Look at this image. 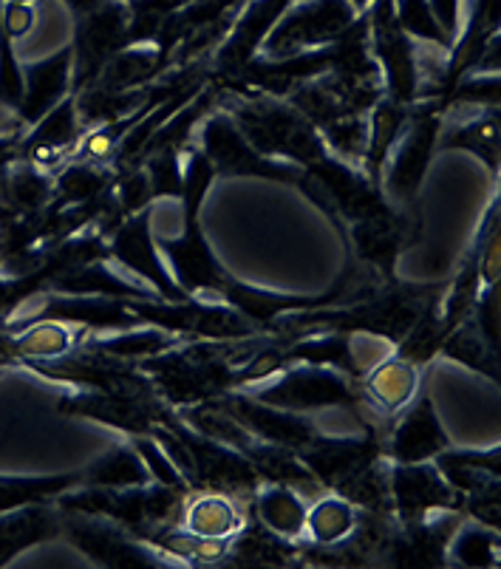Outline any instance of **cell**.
Listing matches in <instances>:
<instances>
[{
	"mask_svg": "<svg viewBox=\"0 0 501 569\" xmlns=\"http://www.w3.org/2000/svg\"><path fill=\"white\" fill-rule=\"evenodd\" d=\"M219 108L236 119L247 142L263 157L298 164L303 170L329 157L318 128L289 100L258 91H224L219 86Z\"/></svg>",
	"mask_w": 501,
	"mask_h": 569,
	"instance_id": "6da1fadb",
	"label": "cell"
},
{
	"mask_svg": "<svg viewBox=\"0 0 501 569\" xmlns=\"http://www.w3.org/2000/svg\"><path fill=\"white\" fill-rule=\"evenodd\" d=\"M255 386L258 388H250L247 395L255 397L258 402L287 408L294 413L338 411V408L365 413V417L374 413L360 382L351 380L343 371L329 369V366L292 363Z\"/></svg>",
	"mask_w": 501,
	"mask_h": 569,
	"instance_id": "7a4b0ae2",
	"label": "cell"
},
{
	"mask_svg": "<svg viewBox=\"0 0 501 569\" xmlns=\"http://www.w3.org/2000/svg\"><path fill=\"white\" fill-rule=\"evenodd\" d=\"M196 137H199L196 144L213 164L216 179H263V182H278L294 190L307 188V170L255 151L236 126V119L219 106L201 119Z\"/></svg>",
	"mask_w": 501,
	"mask_h": 569,
	"instance_id": "3957f363",
	"label": "cell"
},
{
	"mask_svg": "<svg viewBox=\"0 0 501 569\" xmlns=\"http://www.w3.org/2000/svg\"><path fill=\"white\" fill-rule=\"evenodd\" d=\"M442 119H445V111L433 97L417 100L411 106L405 131L397 139L385 173H382V193L400 210H414L417 196H420L431 159L437 153Z\"/></svg>",
	"mask_w": 501,
	"mask_h": 569,
	"instance_id": "277c9868",
	"label": "cell"
},
{
	"mask_svg": "<svg viewBox=\"0 0 501 569\" xmlns=\"http://www.w3.org/2000/svg\"><path fill=\"white\" fill-rule=\"evenodd\" d=\"M371 54L382 74L385 97L402 106H414L422 91V66L417 40L397 20L394 0H374L369 7Z\"/></svg>",
	"mask_w": 501,
	"mask_h": 569,
	"instance_id": "5b68a950",
	"label": "cell"
},
{
	"mask_svg": "<svg viewBox=\"0 0 501 569\" xmlns=\"http://www.w3.org/2000/svg\"><path fill=\"white\" fill-rule=\"evenodd\" d=\"M358 20L349 0H292L261 46L263 57H289L298 51L323 49Z\"/></svg>",
	"mask_w": 501,
	"mask_h": 569,
	"instance_id": "8992f818",
	"label": "cell"
},
{
	"mask_svg": "<svg viewBox=\"0 0 501 569\" xmlns=\"http://www.w3.org/2000/svg\"><path fill=\"white\" fill-rule=\"evenodd\" d=\"M153 207H144L139 213L128 216L117 230L108 236V261L122 269L133 281L151 287L162 301H190V295L176 283L173 272L164 263L157 247V236L151 227Z\"/></svg>",
	"mask_w": 501,
	"mask_h": 569,
	"instance_id": "52a82bcc",
	"label": "cell"
},
{
	"mask_svg": "<svg viewBox=\"0 0 501 569\" xmlns=\"http://www.w3.org/2000/svg\"><path fill=\"white\" fill-rule=\"evenodd\" d=\"M128 26H131V12H128L126 0H106L94 12L74 20V38H71V51H74L71 94L91 86L113 57L131 46L128 43Z\"/></svg>",
	"mask_w": 501,
	"mask_h": 569,
	"instance_id": "ba28073f",
	"label": "cell"
},
{
	"mask_svg": "<svg viewBox=\"0 0 501 569\" xmlns=\"http://www.w3.org/2000/svg\"><path fill=\"white\" fill-rule=\"evenodd\" d=\"M63 536L100 567H176L170 556L128 532L126 527L100 516H82L63 510Z\"/></svg>",
	"mask_w": 501,
	"mask_h": 569,
	"instance_id": "9c48e42d",
	"label": "cell"
},
{
	"mask_svg": "<svg viewBox=\"0 0 501 569\" xmlns=\"http://www.w3.org/2000/svg\"><path fill=\"white\" fill-rule=\"evenodd\" d=\"M57 411L63 417L88 419L97 426L113 428V431H122L128 437H142L157 426H168L170 419H176L173 406H168L164 400L148 406V402L106 395V391H91V388H77L71 395L60 397Z\"/></svg>",
	"mask_w": 501,
	"mask_h": 569,
	"instance_id": "30bf717a",
	"label": "cell"
},
{
	"mask_svg": "<svg viewBox=\"0 0 501 569\" xmlns=\"http://www.w3.org/2000/svg\"><path fill=\"white\" fill-rule=\"evenodd\" d=\"M289 7L292 0H244L227 38L210 54V77L221 86L239 74L252 57L261 54L263 40Z\"/></svg>",
	"mask_w": 501,
	"mask_h": 569,
	"instance_id": "8fae6325",
	"label": "cell"
},
{
	"mask_svg": "<svg viewBox=\"0 0 501 569\" xmlns=\"http://www.w3.org/2000/svg\"><path fill=\"white\" fill-rule=\"evenodd\" d=\"M391 513L397 521H417L439 510H459L462 513V496L448 485L431 462H391L389 468Z\"/></svg>",
	"mask_w": 501,
	"mask_h": 569,
	"instance_id": "7c38bea8",
	"label": "cell"
},
{
	"mask_svg": "<svg viewBox=\"0 0 501 569\" xmlns=\"http://www.w3.org/2000/svg\"><path fill=\"white\" fill-rule=\"evenodd\" d=\"M219 400L252 437L263 439V442L281 445V448H289L294 453L303 451L320 431L318 419L312 413H294L287 411V408L267 406V402H258L255 397H250L241 388L227 391Z\"/></svg>",
	"mask_w": 501,
	"mask_h": 569,
	"instance_id": "4fadbf2b",
	"label": "cell"
},
{
	"mask_svg": "<svg viewBox=\"0 0 501 569\" xmlns=\"http://www.w3.org/2000/svg\"><path fill=\"white\" fill-rule=\"evenodd\" d=\"M445 448H451V439H448V431L439 422L431 395L422 391V395H414V400L402 408L400 419L385 431L382 457L389 462L402 465L431 462Z\"/></svg>",
	"mask_w": 501,
	"mask_h": 569,
	"instance_id": "5bb4252c",
	"label": "cell"
},
{
	"mask_svg": "<svg viewBox=\"0 0 501 569\" xmlns=\"http://www.w3.org/2000/svg\"><path fill=\"white\" fill-rule=\"evenodd\" d=\"M82 137H86V128H82L80 113H77L74 94H69L60 106L51 108L40 122L20 131V159L54 173V168H60V164L74 157Z\"/></svg>",
	"mask_w": 501,
	"mask_h": 569,
	"instance_id": "9a60e30c",
	"label": "cell"
},
{
	"mask_svg": "<svg viewBox=\"0 0 501 569\" xmlns=\"http://www.w3.org/2000/svg\"><path fill=\"white\" fill-rule=\"evenodd\" d=\"M71 63H74V51L69 43L43 60L23 66V97L14 108L18 131L32 128L71 94Z\"/></svg>",
	"mask_w": 501,
	"mask_h": 569,
	"instance_id": "2e32d148",
	"label": "cell"
},
{
	"mask_svg": "<svg viewBox=\"0 0 501 569\" xmlns=\"http://www.w3.org/2000/svg\"><path fill=\"white\" fill-rule=\"evenodd\" d=\"M468 151L490 170V179H499L501 168V122L499 108H462L457 117L442 119L437 139V153Z\"/></svg>",
	"mask_w": 501,
	"mask_h": 569,
	"instance_id": "e0dca14e",
	"label": "cell"
},
{
	"mask_svg": "<svg viewBox=\"0 0 501 569\" xmlns=\"http://www.w3.org/2000/svg\"><path fill=\"white\" fill-rule=\"evenodd\" d=\"M63 536V510L57 501L14 507L0 513V567H9L20 552Z\"/></svg>",
	"mask_w": 501,
	"mask_h": 569,
	"instance_id": "ac0fdd59",
	"label": "cell"
},
{
	"mask_svg": "<svg viewBox=\"0 0 501 569\" xmlns=\"http://www.w3.org/2000/svg\"><path fill=\"white\" fill-rule=\"evenodd\" d=\"M360 388H363L369 406L380 417L391 419L414 400V395L420 391V366H414L411 360H405V357H400L391 349V355H385L380 363H374L365 371Z\"/></svg>",
	"mask_w": 501,
	"mask_h": 569,
	"instance_id": "d6986e66",
	"label": "cell"
},
{
	"mask_svg": "<svg viewBox=\"0 0 501 569\" xmlns=\"http://www.w3.org/2000/svg\"><path fill=\"white\" fill-rule=\"evenodd\" d=\"M307 496L289 485H261L252 493V516L275 536L301 545L307 538Z\"/></svg>",
	"mask_w": 501,
	"mask_h": 569,
	"instance_id": "ffe728a7",
	"label": "cell"
},
{
	"mask_svg": "<svg viewBox=\"0 0 501 569\" xmlns=\"http://www.w3.org/2000/svg\"><path fill=\"white\" fill-rule=\"evenodd\" d=\"M408 117H411V106L389 100L385 94H382L380 100H377V106L369 111V142H365L360 170L369 176V182L374 184V188L382 190V173H385V164H389V157L391 151H394L397 139L405 131Z\"/></svg>",
	"mask_w": 501,
	"mask_h": 569,
	"instance_id": "44dd1931",
	"label": "cell"
},
{
	"mask_svg": "<svg viewBox=\"0 0 501 569\" xmlns=\"http://www.w3.org/2000/svg\"><path fill=\"white\" fill-rule=\"evenodd\" d=\"M433 465L439 468V473L445 476L448 485L462 496V501L468 496L501 490L499 448H490V451H451V448H445L433 459Z\"/></svg>",
	"mask_w": 501,
	"mask_h": 569,
	"instance_id": "7402d4cb",
	"label": "cell"
},
{
	"mask_svg": "<svg viewBox=\"0 0 501 569\" xmlns=\"http://www.w3.org/2000/svg\"><path fill=\"white\" fill-rule=\"evenodd\" d=\"M54 199V173L26 159H14L3 170L0 182V210L12 213H40Z\"/></svg>",
	"mask_w": 501,
	"mask_h": 569,
	"instance_id": "603a6c76",
	"label": "cell"
},
{
	"mask_svg": "<svg viewBox=\"0 0 501 569\" xmlns=\"http://www.w3.org/2000/svg\"><path fill=\"white\" fill-rule=\"evenodd\" d=\"M298 561V547L294 541L275 536L263 525H250L244 521L236 536L230 538L227 556L221 563H232V567H289Z\"/></svg>",
	"mask_w": 501,
	"mask_h": 569,
	"instance_id": "cb8c5ba5",
	"label": "cell"
},
{
	"mask_svg": "<svg viewBox=\"0 0 501 569\" xmlns=\"http://www.w3.org/2000/svg\"><path fill=\"white\" fill-rule=\"evenodd\" d=\"M91 329L86 326L57 323V320H38L12 335V351L18 366L38 363V360H54V357L69 355L71 349L86 340Z\"/></svg>",
	"mask_w": 501,
	"mask_h": 569,
	"instance_id": "d4e9b609",
	"label": "cell"
},
{
	"mask_svg": "<svg viewBox=\"0 0 501 569\" xmlns=\"http://www.w3.org/2000/svg\"><path fill=\"white\" fill-rule=\"evenodd\" d=\"M151 470L144 465V459L139 457V451L133 448V442L113 445L111 451H106L102 457H97L94 462L86 465L80 470V485L88 488H142V485H151Z\"/></svg>",
	"mask_w": 501,
	"mask_h": 569,
	"instance_id": "484cf974",
	"label": "cell"
},
{
	"mask_svg": "<svg viewBox=\"0 0 501 569\" xmlns=\"http://www.w3.org/2000/svg\"><path fill=\"white\" fill-rule=\"evenodd\" d=\"M113 179H117V170L111 164L69 159L54 173V199H51V207H77L102 199V196L111 193Z\"/></svg>",
	"mask_w": 501,
	"mask_h": 569,
	"instance_id": "4316f807",
	"label": "cell"
},
{
	"mask_svg": "<svg viewBox=\"0 0 501 569\" xmlns=\"http://www.w3.org/2000/svg\"><path fill=\"white\" fill-rule=\"evenodd\" d=\"M239 499L224 493H193L184 505V530L201 538H232L244 527Z\"/></svg>",
	"mask_w": 501,
	"mask_h": 569,
	"instance_id": "83f0119b",
	"label": "cell"
},
{
	"mask_svg": "<svg viewBox=\"0 0 501 569\" xmlns=\"http://www.w3.org/2000/svg\"><path fill=\"white\" fill-rule=\"evenodd\" d=\"M77 485H80V470L57 476H0V513L14 507L57 501Z\"/></svg>",
	"mask_w": 501,
	"mask_h": 569,
	"instance_id": "f1b7e54d",
	"label": "cell"
},
{
	"mask_svg": "<svg viewBox=\"0 0 501 569\" xmlns=\"http://www.w3.org/2000/svg\"><path fill=\"white\" fill-rule=\"evenodd\" d=\"M499 558V527H488L464 516L448 545V563L493 569Z\"/></svg>",
	"mask_w": 501,
	"mask_h": 569,
	"instance_id": "f546056e",
	"label": "cell"
},
{
	"mask_svg": "<svg viewBox=\"0 0 501 569\" xmlns=\"http://www.w3.org/2000/svg\"><path fill=\"white\" fill-rule=\"evenodd\" d=\"M358 525V507L349 505L343 496L323 493L309 505L307 538L312 545H338Z\"/></svg>",
	"mask_w": 501,
	"mask_h": 569,
	"instance_id": "4dcf8cb0",
	"label": "cell"
},
{
	"mask_svg": "<svg viewBox=\"0 0 501 569\" xmlns=\"http://www.w3.org/2000/svg\"><path fill=\"white\" fill-rule=\"evenodd\" d=\"M439 355L453 360V363L468 366V369L479 371L490 380H499V351L479 335L470 318L445 335V340L439 346Z\"/></svg>",
	"mask_w": 501,
	"mask_h": 569,
	"instance_id": "1f68e13d",
	"label": "cell"
},
{
	"mask_svg": "<svg viewBox=\"0 0 501 569\" xmlns=\"http://www.w3.org/2000/svg\"><path fill=\"white\" fill-rule=\"evenodd\" d=\"M394 12L400 26L405 29L408 34L414 40L425 46H437L442 51H451V40L448 34L439 29V23L433 20L431 7H428V0H394Z\"/></svg>",
	"mask_w": 501,
	"mask_h": 569,
	"instance_id": "d6a6232c",
	"label": "cell"
},
{
	"mask_svg": "<svg viewBox=\"0 0 501 569\" xmlns=\"http://www.w3.org/2000/svg\"><path fill=\"white\" fill-rule=\"evenodd\" d=\"M133 448L139 451V457L144 459L148 470H151V479L153 482L164 485V488H173V490H182V493H193L184 482V476L179 473V468L173 465V459L168 457L159 439L153 433H142V437H131Z\"/></svg>",
	"mask_w": 501,
	"mask_h": 569,
	"instance_id": "836d02e7",
	"label": "cell"
},
{
	"mask_svg": "<svg viewBox=\"0 0 501 569\" xmlns=\"http://www.w3.org/2000/svg\"><path fill=\"white\" fill-rule=\"evenodd\" d=\"M20 97H23V63L14 51V40L0 26V106L14 113Z\"/></svg>",
	"mask_w": 501,
	"mask_h": 569,
	"instance_id": "e575fe53",
	"label": "cell"
},
{
	"mask_svg": "<svg viewBox=\"0 0 501 569\" xmlns=\"http://www.w3.org/2000/svg\"><path fill=\"white\" fill-rule=\"evenodd\" d=\"M34 23H38V7L34 3H9V0L0 3V26L14 43L29 38L34 32Z\"/></svg>",
	"mask_w": 501,
	"mask_h": 569,
	"instance_id": "d590c367",
	"label": "cell"
},
{
	"mask_svg": "<svg viewBox=\"0 0 501 569\" xmlns=\"http://www.w3.org/2000/svg\"><path fill=\"white\" fill-rule=\"evenodd\" d=\"M428 7H431V14H433V20L439 23V29L448 34V40H451V43H457L459 32H462L464 0H428Z\"/></svg>",
	"mask_w": 501,
	"mask_h": 569,
	"instance_id": "8d00e7d4",
	"label": "cell"
},
{
	"mask_svg": "<svg viewBox=\"0 0 501 569\" xmlns=\"http://www.w3.org/2000/svg\"><path fill=\"white\" fill-rule=\"evenodd\" d=\"M20 159V131L0 137V170Z\"/></svg>",
	"mask_w": 501,
	"mask_h": 569,
	"instance_id": "74e56055",
	"label": "cell"
},
{
	"mask_svg": "<svg viewBox=\"0 0 501 569\" xmlns=\"http://www.w3.org/2000/svg\"><path fill=\"white\" fill-rule=\"evenodd\" d=\"M60 3H63V7L71 12V18L77 20V18H82V14L94 12V9L102 7L106 0H60Z\"/></svg>",
	"mask_w": 501,
	"mask_h": 569,
	"instance_id": "f35d334b",
	"label": "cell"
},
{
	"mask_svg": "<svg viewBox=\"0 0 501 569\" xmlns=\"http://www.w3.org/2000/svg\"><path fill=\"white\" fill-rule=\"evenodd\" d=\"M349 3L358 9V14H363V12H369V7L374 3V0H349Z\"/></svg>",
	"mask_w": 501,
	"mask_h": 569,
	"instance_id": "ab89813d",
	"label": "cell"
},
{
	"mask_svg": "<svg viewBox=\"0 0 501 569\" xmlns=\"http://www.w3.org/2000/svg\"><path fill=\"white\" fill-rule=\"evenodd\" d=\"M9 3H34V0H9Z\"/></svg>",
	"mask_w": 501,
	"mask_h": 569,
	"instance_id": "60d3db41",
	"label": "cell"
},
{
	"mask_svg": "<svg viewBox=\"0 0 501 569\" xmlns=\"http://www.w3.org/2000/svg\"><path fill=\"white\" fill-rule=\"evenodd\" d=\"M0 3H3V0H0Z\"/></svg>",
	"mask_w": 501,
	"mask_h": 569,
	"instance_id": "b9f144b4",
	"label": "cell"
}]
</instances>
